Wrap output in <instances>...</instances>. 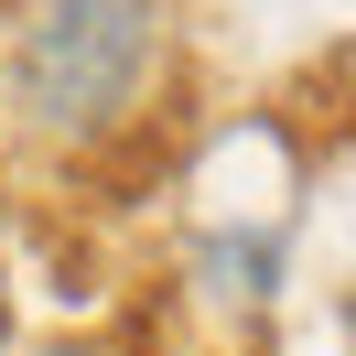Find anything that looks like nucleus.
<instances>
[{
	"label": "nucleus",
	"instance_id": "nucleus-1",
	"mask_svg": "<svg viewBox=\"0 0 356 356\" xmlns=\"http://www.w3.org/2000/svg\"><path fill=\"white\" fill-rule=\"evenodd\" d=\"M173 0H22L11 22V108L44 140H119L162 87Z\"/></svg>",
	"mask_w": 356,
	"mask_h": 356
},
{
	"label": "nucleus",
	"instance_id": "nucleus-2",
	"mask_svg": "<svg viewBox=\"0 0 356 356\" xmlns=\"http://www.w3.org/2000/svg\"><path fill=\"white\" fill-rule=\"evenodd\" d=\"M33 356H108V346H87V334H65V346H33Z\"/></svg>",
	"mask_w": 356,
	"mask_h": 356
}]
</instances>
